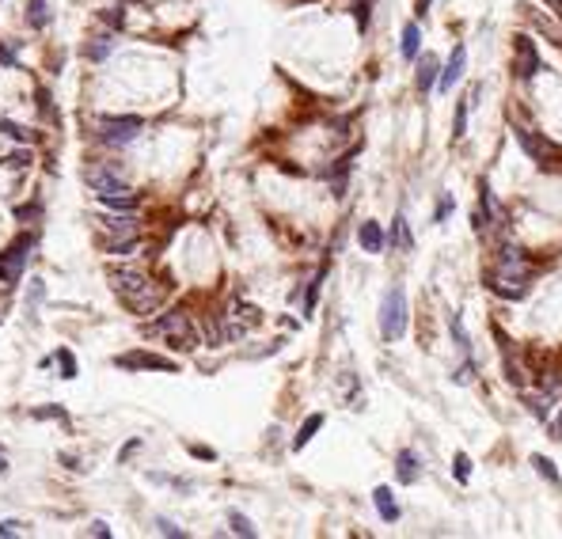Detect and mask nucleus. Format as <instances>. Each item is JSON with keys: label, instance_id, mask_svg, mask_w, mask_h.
Segmentation results:
<instances>
[{"label": "nucleus", "instance_id": "38", "mask_svg": "<svg viewBox=\"0 0 562 539\" xmlns=\"http://www.w3.org/2000/svg\"><path fill=\"white\" fill-rule=\"evenodd\" d=\"M544 4H551V8H555V12L562 16V0H544Z\"/></svg>", "mask_w": 562, "mask_h": 539}, {"label": "nucleus", "instance_id": "39", "mask_svg": "<svg viewBox=\"0 0 562 539\" xmlns=\"http://www.w3.org/2000/svg\"><path fill=\"white\" fill-rule=\"evenodd\" d=\"M555 433H558V441H562V410H558V422H555Z\"/></svg>", "mask_w": 562, "mask_h": 539}, {"label": "nucleus", "instance_id": "11", "mask_svg": "<svg viewBox=\"0 0 562 539\" xmlns=\"http://www.w3.org/2000/svg\"><path fill=\"white\" fill-rule=\"evenodd\" d=\"M357 244L369 251V255H380L384 247H388V236H384V228L377 224V221H365L357 228Z\"/></svg>", "mask_w": 562, "mask_h": 539}, {"label": "nucleus", "instance_id": "1", "mask_svg": "<svg viewBox=\"0 0 562 539\" xmlns=\"http://www.w3.org/2000/svg\"><path fill=\"white\" fill-rule=\"evenodd\" d=\"M110 285H114V293L122 296V304L129 307V312H137V315H148L152 307L160 304V293L152 289V281L141 270L114 266V270H110Z\"/></svg>", "mask_w": 562, "mask_h": 539}, {"label": "nucleus", "instance_id": "10", "mask_svg": "<svg viewBox=\"0 0 562 539\" xmlns=\"http://www.w3.org/2000/svg\"><path fill=\"white\" fill-rule=\"evenodd\" d=\"M103 232L110 236L107 244H126V239H137V221L134 217H107Z\"/></svg>", "mask_w": 562, "mask_h": 539}, {"label": "nucleus", "instance_id": "32", "mask_svg": "<svg viewBox=\"0 0 562 539\" xmlns=\"http://www.w3.org/2000/svg\"><path fill=\"white\" fill-rule=\"evenodd\" d=\"M357 27H361V31L369 27V4H357Z\"/></svg>", "mask_w": 562, "mask_h": 539}, {"label": "nucleus", "instance_id": "5", "mask_svg": "<svg viewBox=\"0 0 562 539\" xmlns=\"http://www.w3.org/2000/svg\"><path fill=\"white\" fill-rule=\"evenodd\" d=\"M31 244H35L31 236H19L12 247H4V251H0V281H4V285H16L19 278H23V266H27V251H31Z\"/></svg>", "mask_w": 562, "mask_h": 539}, {"label": "nucleus", "instance_id": "35", "mask_svg": "<svg viewBox=\"0 0 562 539\" xmlns=\"http://www.w3.org/2000/svg\"><path fill=\"white\" fill-rule=\"evenodd\" d=\"M103 19H107V23H114V27H118V23H122V16H118V12H114V8H110V12H103Z\"/></svg>", "mask_w": 562, "mask_h": 539}, {"label": "nucleus", "instance_id": "6", "mask_svg": "<svg viewBox=\"0 0 562 539\" xmlns=\"http://www.w3.org/2000/svg\"><path fill=\"white\" fill-rule=\"evenodd\" d=\"M141 118L137 114H126V118H103L99 122V137L107 141V145H129L137 134H141Z\"/></svg>", "mask_w": 562, "mask_h": 539}, {"label": "nucleus", "instance_id": "40", "mask_svg": "<svg viewBox=\"0 0 562 539\" xmlns=\"http://www.w3.org/2000/svg\"><path fill=\"white\" fill-rule=\"evenodd\" d=\"M0 471H8V459L4 456H0Z\"/></svg>", "mask_w": 562, "mask_h": 539}, {"label": "nucleus", "instance_id": "17", "mask_svg": "<svg viewBox=\"0 0 562 539\" xmlns=\"http://www.w3.org/2000/svg\"><path fill=\"white\" fill-rule=\"evenodd\" d=\"M27 23L42 31V27H50V4L46 0H27Z\"/></svg>", "mask_w": 562, "mask_h": 539}, {"label": "nucleus", "instance_id": "33", "mask_svg": "<svg viewBox=\"0 0 562 539\" xmlns=\"http://www.w3.org/2000/svg\"><path fill=\"white\" fill-rule=\"evenodd\" d=\"M8 163H12V168H23V163H31V156L27 152H16V156H8Z\"/></svg>", "mask_w": 562, "mask_h": 539}, {"label": "nucleus", "instance_id": "24", "mask_svg": "<svg viewBox=\"0 0 562 539\" xmlns=\"http://www.w3.org/2000/svg\"><path fill=\"white\" fill-rule=\"evenodd\" d=\"M453 475H456V482H468V479H471V459H468V452H456Z\"/></svg>", "mask_w": 562, "mask_h": 539}, {"label": "nucleus", "instance_id": "25", "mask_svg": "<svg viewBox=\"0 0 562 539\" xmlns=\"http://www.w3.org/2000/svg\"><path fill=\"white\" fill-rule=\"evenodd\" d=\"M58 365H61V372H65V380L76 376V357L69 354V349H58Z\"/></svg>", "mask_w": 562, "mask_h": 539}, {"label": "nucleus", "instance_id": "16", "mask_svg": "<svg viewBox=\"0 0 562 539\" xmlns=\"http://www.w3.org/2000/svg\"><path fill=\"white\" fill-rule=\"evenodd\" d=\"M99 202L118 209V213H129V209H137V194L134 190H118V194H99Z\"/></svg>", "mask_w": 562, "mask_h": 539}, {"label": "nucleus", "instance_id": "26", "mask_svg": "<svg viewBox=\"0 0 562 539\" xmlns=\"http://www.w3.org/2000/svg\"><path fill=\"white\" fill-rule=\"evenodd\" d=\"M448 327H453V338H456V346L468 354V349H471V342H468V334H464V327H460V319H456V315L448 319Z\"/></svg>", "mask_w": 562, "mask_h": 539}, {"label": "nucleus", "instance_id": "30", "mask_svg": "<svg viewBox=\"0 0 562 539\" xmlns=\"http://www.w3.org/2000/svg\"><path fill=\"white\" fill-rule=\"evenodd\" d=\"M0 129H4L8 137H16V141H27V129H19L16 122H0Z\"/></svg>", "mask_w": 562, "mask_h": 539}, {"label": "nucleus", "instance_id": "13", "mask_svg": "<svg viewBox=\"0 0 562 539\" xmlns=\"http://www.w3.org/2000/svg\"><path fill=\"white\" fill-rule=\"evenodd\" d=\"M372 505H377V513H380L388 524L399 521V505H395V498H391L388 486H377V490H372Z\"/></svg>", "mask_w": 562, "mask_h": 539}, {"label": "nucleus", "instance_id": "22", "mask_svg": "<svg viewBox=\"0 0 562 539\" xmlns=\"http://www.w3.org/2000/svg\"><path fill=\"white\" fill-rule=\"evenodd\" d=\"M228 524H232V532H236V535H247V539L255 535V524H251L244 513H228Z\"/></svg>", "mask_w": 562, "mask_h": 539}, {"label": "nucleus", "instance_id": "19", "mask_svg": "<svg viewBox=\"0 0 562 539\" xmlns=\"http://www.w3.org/2000/svg\"><path fill=\"white\" fill-rule=\"evenodd\" d=\"M319 429H323V414H312V418H308V422L301 425V433H296L293 448H304V445H308V441H312V437L319 433Z\"/></svg>", "mask_w": 562, "mask_h": 539}, {"label": "nucleus", "instance_id": "37", "mask_svg": "<svg viewBox=\"0 0 562 539\" xmlns=\"http://www.w3.org/2000/svg\"><path fill=\"white\" fill-rule=\"evenodd\" d=\"M429 4H433V0H418V4H414V8H418V16H426V12H429Z\"/></svg>", "mask_w": 562, "mask_h": 539}, {"label": "nucleus", "instance_id": "14", "mask_svg": "<svg viewBox=\"0 0 562 539\" xmlns=\"http://www.w3.org/2000/svg\"><path fill=\"white\" fill-rule=\"evenodd\" d=\"M395 475H399V482H418V475H422L418 456L414 452H399V459H395Z\"/></svg>", "mask_w": 562, "mask_h": 539}, {"label": "nucleus", "instance_id": "36", "mask_svg": "<svg viewBox=\"0 0 562 539\" xmlns=\"http://www.w3.org/2000/svg\"><path fill=\"white\" fill-rule=\"evenodd\" d=\"M190 452H194L198 459H213V452H209V448H198V445H194V448H190Z\"/></svg>", "mask_w": 562, "mask_h": 539}, {"label": "nucleus", "instance_id": "18", "mask_svg": "<svg viewBox=\"0 0 562 539\" xmlns=\"http://www.w3.org/2000/svg\"><path fill=\"white\" fill-rule=\"evenodd\" d=\"M403 58L411 61V58H418V50H422V31H418V23H406L403 27Z\"/></svg>", "mask_w": 562, "mask_h": 539}, {"label": "nucleus", "instance_id": "23", "mask_svg": "<svg viewBox=\"0 0 562 539\" xmlns=\"http://www.w3.org/2000/svg\"><path fill=\"white\" fill-rule=\"evenodd\" d=\"M532 467H536L547 482H558V471H555V464H551L547 456H532Z\"/></svg>", "mask_w": 562, "mask_h": 539}, {"label": "nucleus", "instance_id": "27", "mask_svg": "<svg viewBox=\"0 0 562 539\" xmlns=\"http://www.w3.org/2000/svg\"><path fill=\"white\" fill-rule=\"evenodd\" d=\"M156 528H160V535H171V539H179L183 535V528H175L168 516H156Z\"/></svg>", "mask_w": 562, "mask_h": 539}, {"label": "nucleus", "instance_id": "21", "mask_svg": "<svg viewBox=\"0 0 562 539\" xmlns=\"http://www.w3.org/2000/svg\"><path fill=\"white\" fill-rule=\"evenodd\" d=\"M110 50H114V42H110V38H95L92 46H87V58H92V61H107Z\"/></svg>", "mask_w": 562, "mask_h": 539}, {"label": "nucleus", "instance_id": "7", "mask_svg": "<svg viewBox=\"0 0 562 539\" xmlns=\"http://www.w3.org/2000/svg\"><path fill=\"white\" fill-rule=\"evenodd\" d=\"M513 46H517L513 72L521 76V80H532V76H536V69H539V50H536V42L528 38V35H517V38H513Z\"/></svg>", "mask_w": 562, "mask_h": 539}, {"label": "nucleus", "instance_id": "20", "mask_svg": "<svg viewBox=\"0 0 562 539\" xmlns=\"http://www.w3.org/2000/svg\"><path fill=\"white\" fill-rule=\"evenodd\" d=\"M391 247H395V251H406V247H411V236H406V217H403V213L395 217V228H391Z\"/></svg>", "mask_w": 562, "mask_h": 539}, {"label": "nucleus", "instance_id": "9", "mask_svg": "<svg viewBox=\"0 0 562 539\" xmlns=\"http://www.w3.org/2000/svg\"><path fill=\"white\" fill-rule=\"evenodd\" d=\"M87 183H92L95 194H118V190H129V186L122 183V175H118L114 168H92V171H87Z\"/></svg>", "mask_w": 562, "mask_h": 539}, {"label": "nucleus", "instance_id": "8", "mask_svg": "<svg viewBox=\"0 0 562 539\" xmlns=\"http://www.w3.org/2000/svg\"><path fill=\"white\" fill-rule=\"evenodd\" d=\"M118 369H152V372H175L179 365L168 357H156V354H145V349H137V354H122L114 361Z\"/></svg>", "mask_w": 562, "mask_h": 539}, {"label": "nucleus", "instance_id": "4", "mask_svg": "<svg viewBox=\"0 0 562 539\" xmlns=\"http://www.w3.org/2000/svg\"><path fill=\"white\" fill-rule=\"evenodd\" d=\"M517 137H521V148L532 156V163L539 168H562V148L551 145L544 134H532V129H517Z\"/></svg>", "mask_w": 562, "mask_h": 539}, {"label": "nucleus", "instance_id": "12", "mask_svg": "<svg viewBox=\"0 0 562 539\" xmlns=\"http://www.w3.org/2000/svg\"><path fill=\"white\" fill-rule=\"evenodd\" d=\"M464 58H468L464 46H456V50H453V58H448V65H445V72H441V84H437V87H441V95H445V92H453V87L460 84V76H464Z\"/></svg>", "mask_w": 562, "mask_h": 539}, {"label": "nucleus", "instance_id": "3", "mask_svg": "<svg viewBox=\"0 0 562 539\" xmlns=\"http://www.w3.org/2000/svg\"><path fill=\"white\" fill-rule=\"evenodd\" d=\"M152 331H156L160 338H168L171 349H183V354L198 349V334H194V323H190V315H186V312H168V315H160L156 323H152Z\"/></svg>", "mask_w": 562, "mask_h": 539}, {"label": "nucleus", "instance_id": "15", "mask_svg": "<svg viewBox=\"0 0 562 539\" xmlns=\"http://www.w3.org/2000/svg\"><path fill=\"white\" fill-rule=\"evenodd\" d=\"M437 80V61L433 58H422L418 61V76H414V84H418V95H429V87H433Z\"/></svg>", "mask_w": 562, "mask_h": 539}, {"label": "nucleus", "instance_id": "34", "mask_svg": "<svg viewBox=\"0 0 562 539\" xmlns=\"http://www.w3.org/2000/svg\"><path fill=\"white\" fill-rule=\"evenodd\" d=\"M92 535H99V539H107V535H110V528H107L103 521H95V524H92Z\"/></svg>", "mask_w": 562, "mask_h": 539}, {"label": "nucleus", "instance_id": "2", "mask_svg": "<svg viewBox=\"0 0 562 539\" xmlns=\"http://www.w3.org/2000/svg\"><path fill=\"white\" fill-rule=\"evenodd\" d=\"M406 296L399 285H391L388 293H384V300H380V334H384V342H399L403 331H406Z\"/></svg>", "mask_w": 562, "mask_h": 539}, {"label": "nucleus", "instance_id": "31", "mask_svg": "<svg viewBox=\"0 0 562 539\" xmlns=\"http://www.w3.org/2000/svg\"><path fill=\"white\" fill-rule=\"evenodd\" d=\"M19 528H23L19 521H0V535H19Z\"/></svg>", "mask_w": 562, "mask_h": 539}, {"label": "nucleus", "instance_id": "28", "mask_svg": "<svg viewBox=\"0 0 562 539\" xmlns=\"http://www.w3.org/2000/svg\"><path fill=\"white\" fill-rule=\"evenodd\" d=\"M468 107H471V99H464V103L456 107V137H464V122H468Z\"/></svg>", "mask_w": 562, "mask_h": 539}, {"label": "nucleus", "instance_id": "29", "mask_svg": "<svg viewBox=\"0 0 562 539\" xmlns=\"http://www.w3.org/2000/svg\"><path fill=\"white\" fill-rule=\"evenodd\" d=\"M448 217H453V197H441V205H437V224H445Z\"/></svg>", "mask_w": 562, "mask_h": 539}]
</instances>
